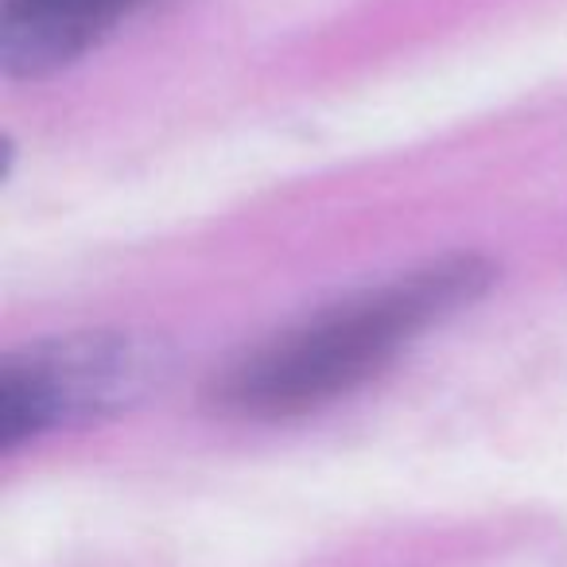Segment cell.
Wrapping results in <instances>:
<instances>
[{
  "label": "cell",
  "mask_w": 567,
  "mask_h": 567,
  "mask_svg": "<svg viewBox=\"0 0 567 567\" xmlns=\"http://www.w3.org/2000/svg\"><path fill=\"white\" fill-rule=\"evenodd\" d=\"M148 0H4L0 66L9 79H43L82 59Z\"/></svg>",
  "instance_id": "obj_3"
},
{
  "label": "cell",
  "mask_w": 567,
  "mask_h": 567,
  "mask_svg": "<svg viewBox=\"0 0 567 567\" xmlns=\"http://www.w3.org/2000/svg\"><path fill=\"white\" fill-rule=\"evenodd\" d=\"M494 265L455 252L323 308L245 354L214 385V404L245 420H288L362 389L424 331L489 292Z\"/></svg>",
  "instance_id": "obj_1"
},
{
  "label": "cell",
  "mask_w": 567,
  "mask_h": 567,
  "mask_svg": "<svg viewBox=\"0 0 567 567\" xmlns=\"http://www.w3.org/2000/svg\"><path fill=\"white\" fill-rule=\"evenodd\" d=\"M167 347L136 331H86L12 350L0 362V447L113 416L167 378Z\"/></svg>",
  "instance_id": "obj_2"
}]
</instances>
